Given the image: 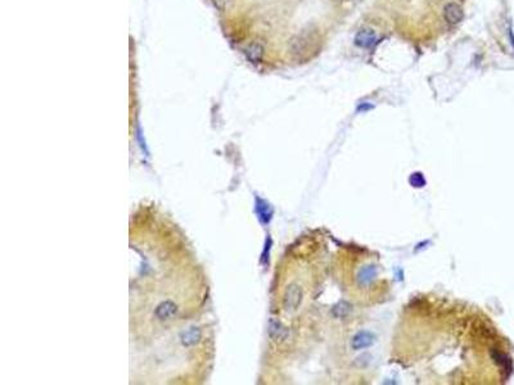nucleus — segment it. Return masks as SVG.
Returning a JSON list of instances; mask_svg holds the SVG:
<instances>
[{
    "instance_id": "3",
    "label": "nucleus",
    "mask_w": 514,
    "mask_h": 385,
    "mask_svg": "<svg viewBox=\"0 0 514 385\" xmlns=\"http://www.w3.org/2000/svg\"><path fill=\"white\" fill-rule=\"evenodd\" d=\"M374 343V335L370 331H359L354 336L353 342H351V348L354 351H361V349H367Z\"/></svg>"
},
{
    "instance_id": "2",
    "label": "nucleus",
    "mask_w": 514,
    "mask_h": 385,
    "mask_svg": "<svg viewBox=\"0 0 514 385\" xmlns=\"http://www.w3.org/2000/svg\"><path fill=\"white\" fill-rule=\"evenodd\" d=\"M444 16L448 23L450 25H458L464 18V12L463 8L457 3H448L444 8Z\"/></svg>"
},
{
    "instance_id": "4",
    "label": "nucleus",
    "mask_w": 514,
    "mask_h": 385,
    "mask_svg": "<svg viewBox=\"0 0 514 385\" xmlns=\"http://www.w3.org/2000/svg\"><path fill=\"white\" fill-rule=\"evenodd\" d=\"M248 57L251 58L254 63L260 61L261 57H263V46L260 44H253L248 49Z\"/></svg>"
},
{
    "instance_id": "5",
    "label": "nucleus",
    "mask_w": 514,
    "mask_h": 385,
    "mask_svg": "<svg viewBox=\"0 0 514 385\" xmlns=\"http://www.w3.org/2000/svg\"><path fill=\"white\" fill-rule=\"evenodd\" d=\"M509 39H510V44L513 45V49H514V34H513V30L509 29Z\"/></svg>"
},
{
    "instance_id": "1",
    "label": "nucleus",
    "mask_w": 514,
    "mask_h": 385,
    "mask_svg": "<svg viewBox=\"0 0 514 385\" xmlns=\"http://www.w3.org/2000/svg\"><path fill=\"white\" fill-rule=\"evenodd\" d=\"M377 41V34L372 29H361L355 35L354 43L361 49H369Z\"/></svg>"
}]
</instances>
